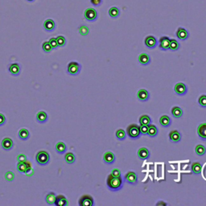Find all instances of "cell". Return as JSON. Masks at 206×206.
Segmentation results:
<instances>
[{"mask_svg": "<svg viewBox=\"0 0 206 206\" xmlns=\"http://www.w3.org/2000/svg\"><path fill=\"white\" fill-rule=\"evenodd\" d=\"M123 184V180L122 177H114L110 174L106 179V185L110 190L118 191L121 189Z\"/></svg>", "mask_w": 206, "mask_h": 206, "instance_id": "cell-1", "label": "cell"}, {"mask_svg": "<svg viewBox=\"0 0 206 206\" xmlns=\"http://www.w3.org/2000/svg\"><path fill=\"white\" fill-rule=\"evenodd\" d=\"M36 162L41 166H45L49 163L50 155L48 151H40L36 154Z\"/></svg>", "mask_w": 206, "mask_h": 206, "instance_id": "cell-2", "label": "cell"}, {"mask_svg": "<svg viewBox=\"0 0 206 206\" xmlns=\"http://www.w3.org/2000/svg\"><path fill=\"white\" fill-rule=\"evenodd\" d=\"M127 135L131 139H138L140 136L141 133L139 127L137 124H131L127 128Z\"/></svg>", "mask_w": 206, "mask_h": 206, "instance_id": "cell-3", "label": "cell"}, {"mask_svg": "<svg viewBox=\"0 0 206 206\" xmlns=\"http://www.w3.org/2000/svg\"><path fill=\"white\" fill-rule=\"evenodd\" d=\"M81 66L78 62L71 61L67 66V73L71 76H77L81 71Z\"/></svg>", "mask_w": 206, "mask_h": 206, "instance_id": "cell-4", "label": "cell"}, {"mask_svg": "<svg viewBox=\"0 0 206 206\" xmlns=\"http://www.w3.org/2000/svg\"><path fill=\"white\" fill-rule=\"evenodd\" d=\"M84 16H85V19L86 20H88L89 22H93L97 19L98 14H97V11L94 8L89 7L84 12Z\"/></svg>", "mask_w": 206, "mask_h": 206, "instance_id": "cell-5", "label": "cell"}, {"mask_svg": "<svg viewBox=\"0 0 206 206\" xmlns=\"http://www.w3.org/2000/svg\"><path fill=\"white\" fill-rule=\"evenodd\" d=\"M17 170L19 172L22 173V174H27L32 170V164L28 160L24 161V162H18Z\"/></svg>", "mask_w": 206, "mask_h": 206, "instance_id": "cell-6", "label": "cell"}, {"mask_svg": "<svg viewBox=\"0 0 206 206\" xmlns=\"http://www.w3.org/2000/svg\"><path fill=\"white\" fill-rule=\"evenodd\" d=\"M78 204L80 206H93L94 204L93 198L89 195H83L79 199Z\"/></svg>", "mask_w": 206, "mask_h": 206, "instance_id": "cell-7", "label": "cell"}, {"mask_svg": "<svg viewBox=\"0 0 206 206\" xmlns=\"http://www.w3.org/2000/svg\"><path fill=\"white\" fill-rule=\"evenodd\" d=\"M171 39L168 36H162L159 40V48L162 51L169 50V44H170Z\"/></svg>", "mask_w": 206, "mask_h": 206, "instance_id": "cell-8", "label": "cell"}, {"mask_svg": "<svg viewBox=\"0 0 206 206\" xmlns=\"http://www.w3.org/2000/svg\"><path fill=\"white\" fill-rule=\"evenodd\" d=\"M8 71L14 77H17L21 73V67H20V64L18 63H13L9 65L8 66Z\"/></svg>", "mask_w": 206, "mask_h": 206, "instance_id": "cell-9", "label": "cell"}, {"mask_svg": "<svg viewBox=\"0 0 206 206\" xmlns=\"http://www.w3.org/2000/svg\"><path fill=\"white\" fill-rule=\"evenodd\" d=\"M144 43L145 45L147 46L148 48H151V49L155 48L158 44L157 39L154 36H147V37L145 38Z\"/></svg>", "mask_w": 206, "mask_h": 206, "instance_id": "cell-10", "label": "cell"}, {"mask_svg": "<svg viewBox=\"0 0 206 206\" xmlns=\"http://www.w3.org/2000/svg\"><path fill=\"white\" fill-rule=\"evenodd\" d=\"M174 90L177 94H178V95L180 96H183L187 93L188 88H187L185 84L182 83V82H180V83L176 84L174 87Z\"/></svg>", "mask_w": 206, "mask_h": 206, "instance_id": "cell-11", "label": "cell"}, {"mask_svg": "<svg viewBox=\"0 0 206 206\" xmlns=\"http://www.w3.org/2000/svg\"><path fill=\"white\" fill-rule=\"evenodd\" d=\"M124 179L128 184H135L138 182V177H137V175L135 172H128L125 175Z\"/></svg>", "mask_w": 206, "mask_h": 206, "instance_id": "cell-12", "label": "cell"}, {"mask_svg": "<svg viewBox=\"0 0 206 206\" xmlns=\"http://www.w3.org/2000/svg\"><path fill=\"white\" fill-rule=\"evenodd\" d=\"M176 35H177V38L181 40H186L189 37V33H188V31L185 28H181V27H180L177 29Z\"/></svg>", "mask_w": 206, "mask_h": 206, "instance_id": "cell-13", "label": "cell"}, {"mask_svg": "<svg viewBox=\"0 0 206 206\" xmlns=\"http://www.w3.org/2000/svg\"><path fill=\"white\" fill-rule=\"evenodd\" d=\"M2 147L3 150L5 151H10L13 148V146H14V143H13V140H12L11 138H4L2 140Z\"/></svg>", "mask_w": 206, "mask_h": 206, "instance_id": "cell-14", "label": "cell"}, {"mask_svg": "<svg viewBox=\"0 0 206 206\" xmlns=\"http://www.w3.org/2000/svg\"><path fill=\"white\" fill-rule=\"evenodd\" d=\"M137 97H138V99L140 101H146L149 99V97H150V94H149L148 91L144 89H139L138 93H137Z\"/></svg>", "mask_w": 206, "mask_h": 206, "instance_id": "cell-15", "label": "cell"}, {"mask_svg": "<svg viewBox=\"0 0 206 206\" xmlns=\"http://www.w3.org/2000/svg\"><path fill=\"white\" fill-rule=\"evenodd\" d=\"M169 139L173 143H178L181 140V134L177 130H173L169 133Z\"/></svg>", "mask_w": 206, "mask_h": 206, "instance_id": "cell-16", "label": "cell"}, {"mask_svg": "<svg viewBox=\"0 0 206 206\" xmlns=\"http://www.w3.org/2000/svg\"><path fill=\"white\" fill-rule=\"evenodd\" d=\"M103 160H104L105 163H108V164L114 163L115 161L114 154L113 152H111V151H106L104 154V155H103Z\"/></svg>", "mask_w": 206, "mask_h": 206, "instance_id": "cell-17", "label": "cell"}, {"mask_svg": "<svg viewBox=\"0 0 206 206\" xmlns=\"http://www.w3.org/2000/svg\"><path fill=\"white\" fill-rule=\"evenodd\" d=\"M55 205L56 206H66L69 204L68 200L65 196L63 195H58L56 196L55 200Z\"/></svg>", "mask_w": 206, "mask_h": 206, "instance_id": "cell-18", "label": "cell"}, {"mask_svg": "<svg viewBox=\"0 0 206 206\" xmlns=\"http://www.w3.org/2000/svg\"><path fill=\"white\" fill-rule=\"evenodd\" d=\"M138 156L140 159L142 160H144V159H147L150 157V151L146 147H141L139 149L138 151Z\"/></svg>", "mask_w": 206, "mask_h": 206, "instance_id": "cell-19", "label": "cell"}, {"mask_svg": "<svg viewBox=\"0 0 206 206\" xmlns=\"http://www.w3.org/2000/svg\"><path fill=\"white\" fill-rule=\"evenodd\" d=\"M44 28L45 29V31L50 32H52L54 29L56 28V24L52 20H46L44 23Z\"/></svg>", "mask_w": 206, "mask_h": 206, "instance_id": "cell-20", "label": "cell"}, {"mask_svg": "<svg viewBox=\"0 0 206 206\" xmlns=\"http://www.w3.org/2000/svg\"><path fill=\"white\" fill-rule=\"evenodd\" d=\"M197 134L200 139L206 140V123H201L197 127Z\"/></svg>", "mask_w": 206, "mask_h": 206, "instance_id": "cell-21", "label": "cell"}, {"mask_svg": "<svg viewBox=\"0 0 206 206\" xmlns=\"http://www.w3.org/2000/svg\"><path fill=\"white\" fill-rule=\"evenodd\" d=\"M139 62L143 65H147L151 62V57L147 53H141L139 56Z\"/></svg>", "mask_w": 206, "mask_h": 206, "instance_id": "cell-22", "label": "cell"}, {"mask_svg": "<svg viewBox=\"0 0 206 206\" xmlns=\"http://www.w3.org/2000/svg\"><path fill=\"white\" fill-rule=\"evenodd\" d=\"M48 114L46 112L41 110L39 111L36 114V121L40 123H45L48 121Z\"/></svg>", "mask_w": 206, "mask_h": 206, "instance_id": "cell-23", "label": "cell"}, {"mask_svg": "<svg viewBox=\"0 0 206 206\" xmlns=\"http://www.w3.org/2000/svg\"><path fill=\"white\" fill-rule=\"evenodd\" d=\"M56 196V195L54 192H50L47 193L45 196V201L47 202V204H49V205H53L55 204Z\"/></svg>", "mask_w": 206, "mask_h": 206, "instance_id": "cell-24", "label": "cell"}, {"mask_svg": "<svg viewBox=\"0 0 206 206\" xmlns=\"http://www.w3.org/2000/svg\"><path fill=\"white\" fill-rule=\"evenodd\" d=\"M159 123L163 127H168L172 124V120L168 115H163L159 119Z\"/></svg>", "mask_w": 206, "mask_h": 206, "instance_id": "cell-25", "label": "cell"}, {"mask_svg": "<svg viewBox=\"0 0 206 206\" xmlns=\"http://www.w3.org/2000/svg\"><path fill=\"white\" fill-rule=\"evenodd\" d=\"M191 169H192V173H194L196 175H199L201 171H202V165L200 164L199 162H194L192 163L191 166Z\"/></svg>", "mask_w": 206, "mask_h": 206, "instance_id": "cell-26", "label": "cell"}, {"mask_svg": "<svg viewBox=\"0 0 206 206\" xmlns=\"http://www.w3.org/2000/svg\"><path fill=\"white\" fill-rule=\"evenodd\" d=\"M56 151L58 154H64V153L65 152L66 150H67V147H66L65 143H63V142H58L56 144Z\"/></svg>", "mask_w": 206, "mask_h": 206, "instance_id": "cell-27", "label": "cell"}, {"mask_svg": "<svg viewBox=\"0 0 206 206\" xmlns=\"http://www.w3.org/2000/svg\"><path fill=\"white\" fill-rule=\"evenodd\" d=\"M30 137V132L28 131V129L23 128L20 129V131H19V138H20L21 140L25 141L27 139H29Z\"/></svg>", "mask_w": 206, "mask_h": 206, "instance_id": "cell-28", "label": "cell"}, {"mask_svg": "<svg viewBox=\"0 0 206 206\" xmlns=\"http://www.w3.org/2000/svg\"><path fill=\"white\" fill-rule=\"evenodd\" d=\"M108 13H109V16L112 19H117L120 16V10L116 7H112L109 9Z\"/></svg>", "mask_w": 206, "mask_h": 206, "instance_id": "cell-29", "label": "cell"}, {"mask_svg": "<svg viewBox=\"0 0 206 206\" xmlns=\"http://www.w3.org/2000/svg\"><path fill=\"white\" fill-rule=\"evenodd\" d=\"M180 44L177 40H175V39H172L170 40V44H169V50L171 51H177V50L180 48Z\"/></svg>", "mask_w": 206, "mask_h": 206, "instance_id": "cell-30", "label": "cell"}, {"mask_svg": "<svg viewBox=\"0 0 206 206\" xmlns=\"http://www.w3.org/2000/svg\"><path fill=\"white\" fill-rule=\"evenodd\" d=\"M139 123L140 125H147L149 126L151 124V119L148 115H142L139 118Z\"/></svg>", "mask_w": 206, "mask_h": 206, "instance_id": "cell-31", "label": "cell"}, {"mask_svg": "<svg viewBox=\"0 0 206 206\" xmlns=\"http://www.w3.org/2000/svg\"><path fill=\"white\" fill-rule=\"evenodd\" d=\"M147 135L150 137H155L158 135V129H157L156 126L152 125V124H150L148 126V132H147Z\"/></svg>", "mask_w": 206, "mask_h": 206, "instance_id": "cell-32", "label": "cell"}, {"mask_svg": "<svg viewBox=\"0 0 206 206\" xmlns=\"http://www.w3.org/2000/svg\"><path fill=\"white\" fill-rule=\"evenodd\" d=\"M65 159L67 163H69V164H72V163H74L76 160L75 154H74L73 152L66 153L65 155Z\"/></svg>", "mask_w": 206, "mask_h": 206, "instance_id": "cell-33", "label": "cell"}, {"mask_svg": "<svg viewBox=\"0 0 206 206\" xmlns=\"http://www.w3.org/2000/svg\"><path fill=\"white\" fill-rule=\"evenodd\" d=\"M172 114L175 118H180L183 115L182 109L179 106H174L172 109Z\"/></svg>", "mask_w": 206, "mask_h": 206, "instance_id": "cell-34", "label": "cell"}, {"mask_svg": "<svg viewBox=\"0 0 206 206\" xmlns=\"http://www.w3.org/2000/svg\"><path fill=\"white\" fill-rule=\"evenodd\" d=\"M195 151H196V153L198 154V155L201 156V155H204V154H205L206 148L204 146H203V145L199 144L197 145L196 147V148H195Z\"/></svg>", "mask_w": 206, "mask_h": 206, "instance_id": "cell-35", "label": "cell"}, {"mask_svg": "<svg viewBox=\"0 0 206 206\" xmlns=\"http://www.w3.org/2000/svg\"><path fill=\"white\" fill-rule=\"evenodd\" d=\"M115 135L117 137V139L119 140H124L126 139V131L123 129H119L116 133H115Z\"/></svg>", "mask_w": 206, "mask_h": 206, "instance_id": "cell-36", "label": "cell"}, {"mask_svg": "<svg viewBox=\"0 0 206 206\" xmlns=\"http://www.w3.org/2000/svg\"><path fill=\"white\" fill-rule=\"evenodd\" d=\"M78 32H79V33L81 34V36H87L88 34H89V29L88 27H86V26L81 25V26H80L79 28H78Z\"/></svg>", "mask_w": 206, "mask_h": 206, "instance_id": "cell-37", "label": "cell"}, {"mask_svg": "<svg viewBox=\"0 0 206 206\" xmlns=\"http://www.w3.org/2000/svg\"><path fill=\"white\" fill-rule=\"evenodd\" d=\"M56 39V41H57V44L59 47H64V46H65L66 40L65 36H58Z\"/></svg>", "mask_w": 206, "mask_h": 206, "instance_id": "cell-38", "label": "cell"}, {"mask_svg": "<svg viewBox=\"0 0 206 206\" xmlns=\"http://www.w3.org/2000/svg\"><path fill=\"white\" fill-rule=\"evenodd\" d=\"M42 48H43L44 52H50L52 50V46L50 45L48 41H45L43 43V44H42Z\"/></svg>", "mask_w": 206, "mask_h": 206, "instance_id": "cell-39", "label": "cell"}, {"mask_svg": "<svg viewBox=\"0 0 206 206\" xmlns=\"http://www.w3.org/2000/svg\"><path fill=\"white\" fill-rule=\"evenodd\" d=\"M198 103L200 106L205 108L206 107V95L203 94V95L200 96L198 99Z\"/></svg>", "mask_w": 206, "mask_h": 206, "instance_id": "cell-40", "label": "cell"}, {"mask_svg": "<svg viewBox=\"0 0 206 206\" xmlns=\"http://www.w3.org/2000/svg\"><path fill=\"white\" fill-rule=\"evenodd\" d=\"M5 178L7 181H13L15 179V174L14 172H7L6 174H5Z\"/></svg>", "mask_w": 206, "mask_h": 206, "instance_id": "cell-41", "label": "cell"}, {"mask_svg": "<svg viewBox=\"0 0 206 206\" xmlns=\"http://www.w3.org/2000/svg\"><path fill=\"white\" fill-rule=\"evenodd\" d=\"M49 44L50 45L52 46V49H56V48H57L59 46H58V44H57V41H56V39L54 37L51 38L49 40Z\"/></svg>", "mask_w": 206, "mask_h": 206, "instance_id": "cell-42", "label": "cell"}, {"mask_svg": "<svg viewBox=\"0 0 206 206\" xmlns=\"http://www.w3.org/2000/svg\"><path fill=\"white\" fill-rule=\"evenodd\" d=\"M139 130H140L141 135H147V132H148V126L147 125H140L139 127Z\"/></svg>", "mask_w": 206, "mask_h": 206, "instance_id": "cell-43", "label": "cell"}, {"mask_svg": "<svg viewBox=\"0 0 206 206\" xmlns=\"http://www.w3.org/2000/svg\"><path fill=\"white\" fill-rule=\"evenodd\" d=\"M111 175L112 176H114V177H121V171L119 170V169L118 168H114L112 170V172H111Z\"/></svg>", "mask_w": 206, "mask_h": 206, "instance_id": "cell-44", "label": "cell"}, {"mask_svg": "<svg viewBox=\"0 0 206 206\" xmlns=\"http://www.w3.org/2000/svg\"><path fill=\"white\" fill-rule=\"evenodd\" d=\"M7 122L6 117H5V115L3 114L0 113V127H2Z\"/></svg>", "mask_w": 206, "mask_h": 206, "instance_id": "cell-45", "label": "cell"}, {"mask_svg": "<svg viewBox=\"0 0 206 206\" xmlns=\"http://www.w3.org/2000/svg\"><path fill=\"white\" fill-rule=\"evenodd\" d=\"M90 2L93 6L99 7L102 3V0H90Z\"/></svg>", "mask_w": 206, "mask_h": 206, "instance_id": "cell-46", "label": "cell"}, {"mask_svg": "<svg viewBox=\"0 0 206 206\" xmlns=\"http://www.w3.org/2000/svg\"><path fill=\"white\" fill-rule=\"evenodd\" d=\"M27 160V156L24 154H20L17 156V161L18 162H24V161Z\"/></svg>", "mask_w": 206, "mask_h": 206, "instance_id": "cell-47", "label": "cell"}, {"mask_svg": "<svg viewBox=\"0 0 206 206\" xmlns=\"http://www.w3.org/2000/svg\"><path fill=\"white\" fill-rule=\"evenodd\" d=\"M157 205H160V204H163V205H167V203H164V202H163V201H160V202H158L157 203Z\"/></svg>", "mask_w": 206, "mask_h": 206, "instance_id": "cell-48", "label": "cell"}, {"mask_svg": "<svg viewBox=\"0 0 206 206\" xmlns=\"http://www.w3.org/2000/svg\"><path fill=\"white\" fill-rule=\"evenodd\" d=\"M27 1H28V2H33L34 0H27Z\"/></svg>", "mask_w": 206, "mask_h": 206, "instance_id": "cell-49", "label": "cell"}]
</instances>
